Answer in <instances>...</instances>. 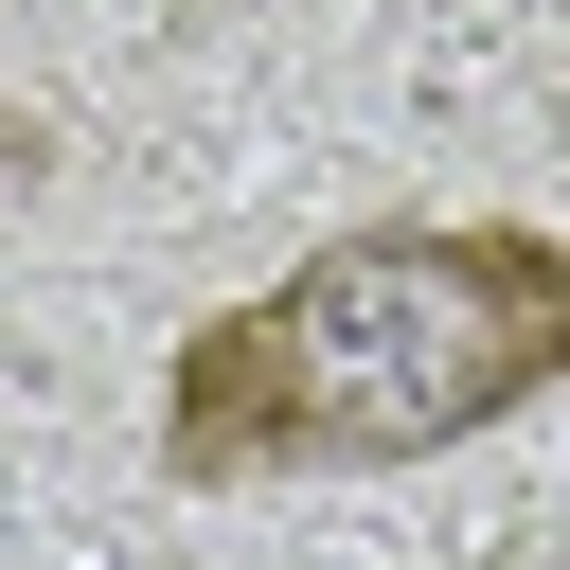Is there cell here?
<instances>
[{
	"label": "cell",
	"instance_id": "1",
	"mask_svg": "<svg viewBox=\"0 0 570 570\" xmlns=\"http://www.w3.org/2000/svg\"><path fill=\"white\" fill-rule=\"evenodd\" d=\"M570 392V232L534 214H374L321 232L303 267L232 285L160 356V481L249 499V481H374L445 463L517 410Z\"/></svg>",
	"mask_w": 570,
	"mask_h": 570
}]
</instances>
